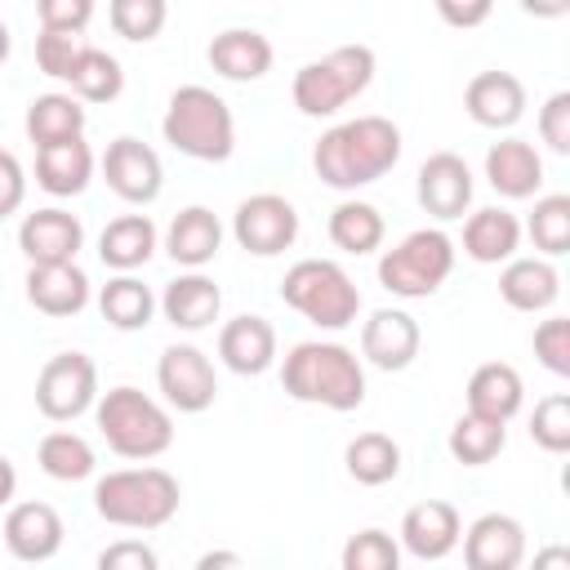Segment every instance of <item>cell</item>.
<instances>
[{
	"label": "cell",
	"mask_w": 570,
	"mask_h": 570,
	"mask_svg": "<svg viewBox=\"0 0 570 570\" xmlns=\"http://www.w3.org/2000/svg\"><path fill=\"white\" fill-rule=\"evenodd\" d=\"M534 249L543 258H557L570 249V196H539L534 209H530V223H525Z\"/></svg>",
	"instance_id": "74e56055"
},
{
	"label": "cell",
	"mask_w": 570,
	"mask_h": 570,
	"mask_svg": "<svg viewBox=\"0 0 570 570\" xmlns=\"http://www.w3.org/2000/svg\"><path fill=\"white\" fill-rule=\"evenodd\" d=\"M534 356L552 370V374H570V321L566 316H548L534 325Z\"/></svg>",
	"instance_id": "7bdbcfd3"
},
{
	"label": "cell",
	"mask_w": 570,
	"mask_h": 570,
	"mask_svg": "<svg viewBox=\"0 0 570 570\" xmlns=\"http://www.w3.org/2000/svg\"><path fill=\"white\" fill-rule=\"evenodd\" d=\"M521 245V223L517 214L490 205V209H476L468 214L463 223V254L476 258V263H508Z\"/></svg>",
	"instance_id": "f546056e"
},
{
	"label": "cell",
	"mask_w": 570,
	"mask_h": 570,
	"mask_svg": "<svg viewBox=\"0 0 570 570\" xmlns=\"http://www.w3.org/2000/svg\"><path fill=\"white\" fill-rule=\"evenodd\" d=\"M539 138L557 151V156H570V94L557 89L543 107H539Z\"/></svg>",
	"instance_id": "ee69618b"
},
{
	"label": "cell",
	"mask_w": 570,
	"mask_h": 570,
	"mask_svg": "<svg viewBox=\"0 0 570 570\" xmlns=\"http://www.w3.org/2000/svg\"><path fill=\"white\" fill-rule=\"evenodd\" d=\"M85 245V227L67 209H36L18 227V249L27 263H71Z\"/></svg>",
	"instance_id": "ac0fdd59"
},
{
	"label": "cell",
	"mask_w": 570,
	"mask_h": 570,
	"mask_svg": "<svg viewBox=\"0 0 570 570\" xmlns=\"http://www.w3.org/2000/svg\"><path fill=\"white\" fill-rule=\"evenodd\" d=\"M22 125H27V138H31L36 147L62 142V138L85 134V107H80L76 94H40V98H31Z\"/></svg>",
	"instance_id": "4dcf8cb0"
},
{
	"label": "cell",
	"mask_w": 570,
	"mask_h": 570,
	"mask_svg": "<svg viewBox=\"0 0 570 570\" xmlns=\"http://www.w3.org/2000/svg\"><path fill=\"white\" fill-rule=\"evenodd\" d=\"M98 312H102V321L111 325V330H142L147 321H151V312H156V298H151V289L138 281V276H129V272H120V276H111L102 289H98Z\"/></svg>",
	"instance_id": "1f68e13d"
},
{
	"label": "cell",
	"mask_w": 570,
	"mask_h": 570,
	"mask_svg": "<svg viewBox=\"0 0 570 570\" xmlns=\"http://www.w3.org/2000/svg\"><path fill=\"white\" fill-rule=\"evenodd\" d=\"M459 539H463L468 570H517L525 561V530L508 512L476 517Z\"/></svg>",
	"instance_id": "4fadbf2b"
},
{
	"label": "cell",
	"mask_w": 570,
	"mask_h": 570,
	"mask_svg": "<svg viewBox=\"0 0 570 570\" xmlns=\"http://www.w3.org/2000/svg\"><path fill=\"white\" fill-rule=\"evenodd\" d=\"M102 178H107V187L120 196V200H129V205H151L156 196H160V183H165V169H160V156L147 147V142H138V138H116V142H107V151H102Z\"/></svg>",
	"instance_id": "7c38bea8"
},
{
	"label": "cell",
	"mask_w": 570,
	"mask_h": 570,
	"mask_svg": "<svg viewBox=\"0 0 570 570\" xmlns=\"http://www.w3.org/2000/svg\"><path fill=\"white\" fill-rule=\"evenodd\" d=\"M160 312H165V321H169L174 330L196 334V330H205V325L218 321V312H223V289H218L209 276H200V272L191 267L187 276H178V281L165 285Z\"/></svg>",
	"instance_id": "484cf974"
},
{
	"label": "cell",
	"mask_w": 570,
	"mask_h": 570,
	"mask_svg": "<svg viewBox=\"0 0 570 570\" xmlns=\"http://www.w3.org/2000/svg\"><path fill=\"white\" fill-rule=\"evenodd\" d=\"M459 534H463V521H459V508L445 503V499H423L414 503L405 517H401V543L410 557L419 561H441L459 548Z\"/></svg>",
	"instance_id": "2e32d148"
},
{
	"label": "cell",
	"mask_w": 570,
	"mask_h": 570,
	"mask_svg": "<svg viewBox=\"0 0 570 570\" xmlns=\"http://www.w3.org/2000/svg\"><path fill=\"white\" fill-rule=\"evenodd\" d=\"M281 387L303 401V405H325V410H356L365 401V370L361 356L343 343H294L281 365Z\"/></svg>",
	"instance_id": "7a4b0ae2"
},
{
	"label": "cell",
	"mask_w": 570,
	"mask_h": 570,
	"mask_svg": "<svg viewBox=\"0 0 570 570\" xmlns=\"http://www.w3.org/2000/svg\"><path fill=\"white\" fill-rule=\"evenodd\" d=\"M419 343H423L419 321H414L410 312H401V307H379V312L361 325V356H365L370 365L387 370V374L414 365Z\"/></svg>",
	"instance_id": "9a60e30c"
},
{
	"label": "cell",
	"mask_w": 570,
	"mask_h": 570,
	"mask_svg": "<svg viewBox=\"0 0 570 570\" xmlns=\"http://www.w3.org/2000/svg\"><path fill=\"white\" fill-rule=\"evenodd\" d=\"M463 111L485 129H512L525 116V85L512 71H476L463 89Z\"/></svg>",
	"instance_id": "e0dca14e"
},
{
	"label": "cell",
	"mask_w": 570,
	"mask_h": 570,
	"mask_svg": "<svg viewBox=\"0 0 570 570\" xmlns=\"http://www.w3.org/2000/svg\"><path fill=\"white\" fill-rule=\"evenodd\" d=\"M383 214L370 205V200H343L334 205L330 214V240L343 249V254H374L383 245Z\"/></svg>",
	"instance_id": "d6a6232c"
},
{
	"label": "cell",
	"mask_w": 570,
	"mask_h": 570,
	"mask_svg": "<svg viewBox=\"0 0 570 570\" xmlns=\"http://www.w3.org/2000/svg\"><path fill=\"white\" fill-rule=\"evenodd\" d=\"M401 160V129L387 116H356L321 134L312 147L316 178L334 191H356L365 183H379Z\"/></svg>",
	"instance_id": "6da1fadb"
},
{
	"label": "cell",
	"mask_w": 570,
	"mask_h": 570,
	"mask_svg": "<svg viewBox=\"0 0 570 570\" xmlns=\"http://www.w3.org/2000/svg\"><path fill=\"white\" fill-rule=\"evenodd\" d=\"M525 401V387H521V374L508 365V361H485L472 370L468 379V410L481 414V419H494V423H508Z\"/></svg>",
	"instance_id": "83f0119b"
},
{
	"label": "cell",
	"mask_w": 570,
	"mask_h": 570,
	"mask_svg": "<svg viewBox=\"0 0 570 570\" xmlns=\"http://www.w3.org/2000/svg\"><path fill=\"white\" fill-rule=\"evenodd\" d=\"M517 4L534 18H566L570 13V0H517Z\"/></svg>",
	"instance_id": "681fc988"
},
{
	"label": "cell",
	"mask_w": 570,
	"mask_h": 570,
	"mask_svg": "<svg viewBox=\"0 0 570 570\" xmlns=\"http://www.w3.org/2000/svg\"><path fill=\"white\" fill-rule=\"evenodd\" d=\"M98 566L102 570H156V552L142 539H120L98 552Z\"/></svg>",
	"instance_id": "bcb514c9"
},
{
	"label": "cell",
	"mask_w": 570,
	"mask_h": 570,
	"mask_svg": "<svg viewBox=\"0 0 570 570\" xmlns=\"http://www.w3.org/2000/svg\"><path fill=\"white\" fill-rule=\"evenodd\" d=\"M67 85H71V94L80 102H111L125 89V71H120V62L107 49L85 45L80 58H76V67H71V76H67Z\"/></svg>",
	"instance_id": "e575fe53"
},
{
	"label": "cell",
	"mask_w": 570,
	"mask_h": 570,
	"mask_svg": "<svg viewBox=\"0 0 570 570\" xmlns=\"http://www.w3.org/2000/svg\"><path fill=\"white\" fill-rule=\"evenodd\" d=\"M281 298L321 330H347L361 312V289L334 258H298L281 281Z\"/></svg>",
	"instance_id": "52a82bcc"
},
{
	"label": "cell",
	"mask_w": 570,
	"mask_h": 570,
	"mask_svg": "<svg viewBox=\"0 0 570 570\" xmlns=\"http://www.w3.org/2000/svg\"><path fill=\"white\" fill-rule=\"evenodd\" d=\"M485 178L508 200H530L543 187V160L525 138H503L485 151Z\"/></svg>",
	"instance_id": "603a6c76"
},
{
	"label": "cell",
	"mask_w": 570,
	"mask_h": 570,
	"mask_svg": "<svg viewBox=\"0 0 570 570\" xmlns=\"http://www.w3.org/2000/svg\"><path fill=\"white\" fill-rule=\"evenodd\" d=\"M62 517L49 503H13L4 512V548L18 561H49L62 548Z\"/></svg>",
	"instance_id": "d6986e66"
},
{
	"label": "cell",
	"mask_w": 570,
	"mask_h": 570,
	"mask_svg": "<svg viewBox=\"0 0 570 570\" xmlns=\"http://www.w3.org/2000/svg\"><path fill=\"white\" fill-rule=\"evenodd\" d=\"M530 436L539 450L548 454H566L570 450V396L566 392H552L534 405L530 414Z\"/></svg>",
	"instance_id": "ab89813d"
},
{
	"label": "cell",
	"mask_w": 570,
	"mask_h": 570,
	"mask_svg": "<svg viewBox=\"0 0 570 570\" xmlns=\"http://www.w3.org/2000/svg\"><path fill=\"white\" fill-rule=\"evenodd\" d=\"M503 445H508V428L494 423V419H481V414H472V410L450 428V454H454L463 468H485V463H494Z\"/></svg>",
	"instance_id": "d590c367"
},
{
	"label": "cell",
	"mask_w": 570,
	"mask_h": 570,
	"mask_svg": "<svg viewBox=\"0 0 570 570\" xmlns=\"http://www.w3.org/2000/svg\"><path fill=\"white\" fill-rule=\"evenodd\" d=\"M218 249H223V223L205 205L178 209L174 223L165 227V254L183 267H205V263L218 258Z\"/></svg>",
	"instance_id": "cb8c5ba5"
},
{
	"label": "cell",
	"mask_w": 570,
	"mask_h": 570,
	"mask_svg": "<svg viewBox=\"0 0 570 570\" xmlns=\"http://www.w3.org/2000/svg\"><path fill=\"white\" fill-rule=\"evenodd\" d=\"M401 566V543L387 530H361L343 543V570H396Z\"/></svg>",
	"instance_id": "60d3db41"
},
{
	"label": "cell",
	"mask_w": 570,
	"mask_h": 570,
	"mask_svg": "<svg viewBox=\"0 0 570 570\" xmlns=\"http://www.w3.org/2000/svg\"><path fill=\"white\" fill-rule=\"evenodd\" d=\"M94 508L120 530H160L178 512V481L165 468H120L94 485Z\"/></svg>",
	"instance_id": "3957f363"
},
{
	"label": "cell",
	"mask_w": 570,
	"mask_h": 570,
	"mask_svg": "<svg viewBox=\"0 0 570 570\" xmlns=\"http://www.w3.org/2000/svg\"><path fill=\"white\" fill-rule=\"evenodd\" d=\"M156 223L147 214H120L102 227L98 236V258L111 267V272H134L142 267L151 254H156Z\"/></svg>",
	"instance_id": "f1b7e54d"
},
{
	"label": "cell",
	"mask_w": 570,
	"mask_h": 570,
	"mask_svg": "<svg viewBox=\"0 0 570 570\" xmlns=\"http://www.w3.org/2000/svg\"><path fill=\"white\" fill-rule=\"evenodd\" d=\"M94 419H98V432H102L107 450L120 454V459H156L174 445L169 410L160 401H151L147 392L129 387V383L102 392Z\"/></svg>",
	"instance_id": "5b68a950"
},
{
	"label": "cell",
	"mask_w": 570,
	"mask_h": 570,
	"mask_svg": "<svg viewBox=\"0 0 570 570\" xmlns=\"http://www.w3.org/2000/svg\"><path fill=\"white\" fill-rule=\"evenodd\" d=\"M36 463L53 481H85L94 476V445L80 432H49L36 445Z\"/></svg>",
	"instance_id": "8d00e7d4"
},
{
	"label": "cell",
	"mask_w": 570,
	"mask_h": 570,
	"mask_svg": "<svg viewBox=\"0 0 570 570\" xmlns=\"http://www.w3.org/2000/svg\"><path fill=\"white\" fill-rule=\"evenodd\" d=\"M196 566H200V570H214V566H240V557H236V552H205Z\"/></svg>",
	"instance_id": "816d5d0a"
},
{
	"label": "cell",
	"mask_w": 570,
	"mask_h": 570,
	"mask_svg": "<svg viewBox=\"0 0 570 570\" xmlns=\"http://www.w3.org/2000/svg\"><path fill=\"white\" fill-rule=\"evenodd\" d=\"M13 490H18V472H13V463L0 454V508L13 503Z\"/></svg>",
	"instance_id": "f907efd6"
},
{
	"label": "cell",
	"mask_w": 570,
	"mask_h": 570,
	"mask_svg": "<svg viewBox=\"0 0 570 570\" xmlns=\"http://www.w3.org/2000/svg\"><path fill=\"white\" fill-rule=\"evenodd\" d=\"M22 200H27V174H22L18 156L0 147V218L18 214V209H22Z\"/></svg>",
	"instance_id": "7dc6e473"
},
{
	"label": "cell",
	"mask_w": 570,
	"mask_h": 570,
	"mask_svg": "<svg viewBox=\"0 0 570 570\" xmlns=\"http://www.w3.org/2000/svg\"><path fill=\"white\" fill-rule=\"evenodd\" d=\"M454 272V240L441 227H419L379 258V285L396 298H428Z\"/></svg>",
	"instance_id": "ba28073f"
},
{
	"label": "cell",
	"mask_w": 570,
	"mask_h": 570,
	"mask_svg": "<svg viewBox=\"0 0 570 570\" xmlns=\"http://www.w3.org/2000/svg\"><path fill=\"white\" fill-rule=\"evenodd\" d=\"M98 401V365L85 352H58L36 374V410L49 423H71Z\"/></svg>",
	"instance_id": "9c48e42d"
},
{
	"label": "cell",
	"mask_w": 570,
	"mask_h": 570,
	"mask_svg": "<svg viewBox=\"0 0 570 570\" xmlns=\"http://www.w3.org/2000/svg\"><path fill=\"white\" fill-rule=\"evenodd\" d=\"M374 80V49L370 45H338L316 62H303L294 71V107L312 120L343 111L352 98H361Z\"/></svg>",
	"instance_id": "8992f818"
},
{
	"label": "cell",
	"mask_w": 570,
	"mask_h": 570,
	"mask_svg": "<svg viewBox=\"0 0 570 570\" xmlns=\"http://www.w3.org/2000/svg\"><path fill=\"white\" fill-rule=\"evenodd\" d=\"M490 9H494V0H436L441 22H450V27H459V31L481 27V22L490 18Z\"/></svg>",
	"instance_id": "c3c4849f"
},
{
	"label": "cell",
	"mask_w": 570,
	"mask_h": 570,
	"mask_svg": "<svg viewBox=\"0 0 570 570\" xmlns=\"http://www.w3.org/2000/svg\"><path fill=\"white\" fill-rule=\"evenodd\" d=\"M561 294V276L548 258H508L503 272H499V298L512 307V312H543L552 307Z\"/></svg>",
	"instance_id": "4316f807"
},
{
	"label": "cell",
	"mask_w": 570,
	"mask_h": 570,
	"mask_svg": "<svg viewBox=\"0 0 570 570\" xmlns=\"http://www.w3.org/2000/svg\"><path fill=\"white\" fill-rule=\"evenodd\" d=\"M36 18L53 31H85L94 18V0H36Z\"/></svg>",
	"instance_id": "f6af8a7d"
},
{
	"label": "cell",
	"mask_w": 570,
	"mask_h": 570,
	"mask_svg": "<svg viewBox=\"0 0 570 570\" xmlns=\"http://www.w3.org/2000/svg\"><path fill=\"white\" fill-rule=\"evenodd\" d=\"M414 191H419V205H423L432 218H441V223L463 218V209L472 205V169H468L463 156L436 151V156H428V160L419 165Z\"/></svg>",
	"instance_id": "5bb4252c"
},
{
	"label": "cell",
	"mask_w": 570,
	"mask_h": 570,
	"mask_svg": "<svg viewBox=\"0 0 570 570\" xmlns=\"http://www.w3.org/2000/svg\"><path fill=\"white\" fill-rule=\"evenodd\" d=\"M232 236H236L240 249H249L258 258H272V254H285L298 240V214H294V205L285 196L258 191V196L236 205Z\"/></svg>",
	"instance_id": "30bf717a"
},
{
	"label": "cell",
	"mask_w": 570,
	"mask_h": 570,
	"mask_svg": "<svg viewBox=\"0 0 570 570\" xmlns=\"http://www.w3.org/2000/svg\"><path fill=\"white\" fill-rule=\"evenodd\" d=\"M107 18H111L116 36H125L134 45H147V40L160 36V27L169 18V4L165 0H111Z\"/></svg>",
	"instance_id": "f35d334b"
},
{
	"label": "cell",
	"mask_w": 570,
	"mask_h": 570,
	"mask_svg": "<svg viewBox=\"0 0 570 570\" xmlns=\"http://www.w3.org/2000/svg\"><path fill=\"white\" fill-rule=\"evenodd\" d=\"M218 356H223V365L232 374H245V379L272 370V361H276V330H272V321H263V316L227 321L218 330Z\"/></svg>",
	"instance_id": "7402d4cb"
},
{
	"label": "cell",
	"mask_w": 570,
	"mask_h": 570,
	"mask_svg": "<svg viewBox=\"0 0 570 570\" xmlns=\"http://www.w3.org/2000/svg\"><path fill=\"white\" fill-rule=\"evenodd\" d=\"M80 49H85L80 31H53V27H40V36H36V62H40V71L53 76V80H67V76H71Z\"/></svg>",
	"instance_id": "b9f144b4"
},
{
	"label": "cell",
	"mask_w": 570,
	"mask_h": 570,
	"mask_svg": "<svg viewBox=\"0 0 570 570\" xmlns=\"http://www.w3.org/2000/svg\"><path fill=\"white\" fill-rule=\"evenodd\" d=\"M160 134L174 151L191 156V160H227L236 151V120H232V107L205 89V85H183L174 89L169 107H165V120H160Z\"/></svg>",
	"instance_id": "277c9868"
},
{
	"label": "cell",
	"mask_w": 570,
	"mask_h": 570,
	"mask_svg": "<svg viewBox=\"0 0 570 570\" xmlns=\"http://www.w3.org/2000/svg\"><path fill=\"white\" fill-rule=\"evenodd\" d=\"M27 303L45 316H76L89 303V276L71 263H31L27 272Z\"/></svg>",
	"instance_id": "44dd1931"
},
{
	"label": "cell",
	"mask_w": 570,
	"mask_h": 570,
	"mask_svg": "<svg viewBox=\"0 0 570 570\" xmlns=\"http://www.w3.org/2000/svg\"><path fill=\"white\" fill-rule=\"evenodd\" d=\"M9 49H13V36H9V27H4V22H0V62H4V58H9Z\"/></svg>",
	"instance_id": "f5cc1de1"
},
{
	"label": "cell",
	"mask_w": 570,
	"mask_h": 570,
	"mask_svg": "<svg viewBox=\"0 0 570 570\" xmlns=\"http://www.w3.org/2000/svg\"><path fill=\"white\" fill-rule=\"evenodd\" d=\"M156 383L165 392V401L178 410V414H200L214 405L218 396V374L209 365V356L191 343H174L160 352V365H156Z\"/></svg>",
	"instance_id": "8fae6325"
},
{
	"label": "cell",
	"mask_w": 570,
	"mask_h": 570,
	"mask_svg": "<svg viewBox=\"0 0 570 570\" xmlns=\"http://www.w3.org/2000/svg\"><path fill=\"white\" fill-rule=\"evenodd\" d=\"M89 178H94V151L80 134L36 147V183L49 196H80L89 187Z\"/></svg>",
	"instance_id": "d4e9b609"
},
{
	"label": "cell",
	"mask_w": 570,
	"mask_h": 570,
	"mask_svg": "<svg viewBox=\"0 0 570 570\" xmlns=\"http://www.w3.org/2000/svg\"><path fill=\"white\" fill-rule=\"evenodd\" d=\"M343 463H347L352 481H361V485H387L401 472V445L387 432H361V436L347 441Z\"/></svg>",
	"instance_id": "836d02e7"
},
{
	"label": "cell",
	"mask_w": 570,
	"mask_h": 570,
	"mask_svg": "<svg viewBox=\"0 0 570 570\" xmlns=\"http://www.w3.org/2000/svg\"><path fill=\"white\" fill-rule=\"evenodd\" d=\"M272 40L254 27H227L209 40V67L223 76V80H236V85H249V80H263L272 71Z\"/></svg>",
	"instance_id": "ffe728a7"
}]
</instances>
